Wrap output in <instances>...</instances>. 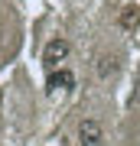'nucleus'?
I'll return each mask as SVG.
<instances>
[{"mask_svg": "<svg viewBox=\"0 0 140 146\" xmlns=\"http://www.w3.org/2000/svg\"><path fill=\"white\" fill-rule=\"evenodd\" d=\"M75 140H78V146H101L104 143V130H101L98 120L85 117L82 123H78V130H75Z\"/></svg>", "mask_w": 140, "mask_h": 146, "instance_id": "obj_2", "label": "nucleus"}, {"mask_svg": "<svg viewBox=\"0 0 140 146\" xmlns=\"http://www.w3.org/2000/svg\"><path fill=\"white\" fill-rule=\"evenodd\" d=\"M0 101H3V91H0Z\"/></svg>", "mask_w": 140, "mask_h": 146, "instance_id": "obj_6", "label": "nucleus"}, {"mask_svg": "<svg viewBox=\"0 0 140 146\" xmlns=\"http://www.w3.org/2000/svg\"><path fill=\"white\" fill-rule=\"evenodd\" d=\"M121 26H124V29H137L140 26V7H124V13H121Z\"/></svg>", "mask_w": 140, "mask_h": 146, "instance_id": "obj_4", "label": "nucleus"}, {"mask_svg": "<svg viewBox=\"0 0 140 146\" xmlns=\"http://www.w3.org/2000/svg\"><path fill=\"white\" fill-rule=\"evenodd\" d=\"M46 88L49 91H68V88H75V75L68 68H56V72H49Z\"/></svg>", "mask_w": 140, "mask_h": 146, "instance_id": "obj_3", "label": "nucleus"}, {"mask_svg": "<svg viewBox=\"0 0 140 146\" xmlns=\"http://www.w3.org/2000/svg\"><path fill=\"white\" fill-rule=\"evenodd\" d=\"M94 68H98L101 78H104V75H111V72L117 68V55H104V58H98V65H94Z\"/></svg>", "mask_w": 140, "mask_h": 146, "instance_id": "obj_5", "label": "nucleus"}, {"mask_svg": "<svg viewBox=\"0 0 140 146\" xmlns=\"http://www.w3.org/2000/svg\"><path fill=\"white\" fill-rule=\"evenodd\" d=\"M68 52H72V46H68L65 39H49L46 49H42V62H46L49 72H56V68L68 58Z\"/></svg>", "mask_w": 140, "mask_h": 146, "instance_id": "obj_1", "label": "nucleus"}]
</instances>
